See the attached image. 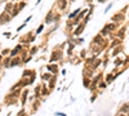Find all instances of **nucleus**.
<instances>
[{"label":"nucleus","mask_w":129,"mask_h":116,"mask_svg":"<svg viewBox=\"0 0 129 116\" xmlns=\"http://www.w3.org/2000/svg\"><path fill=\"white\" fill-rule=\"evenodd\" d=\"M63 58V50L62 49H58V48H54L52 50V54L49 57V63H57V61H62Z\"/></svg>","instance_id":"1"},{"label":"nucleus","mask_w":129,"mask_h":116,"mask_svg":"<svg viewBox=\"0 0 129 116\" xmlns=\"http://www.w3.org/2000/svg\"><path fill=\"white\" fill-rule=\"evenodd\" d=\"M92 44H96V45H98V47H101L102 49H106L107 48V45H108V39H105V37H102L100 34L98 35H96L93 37V41H92Z\"/></svg>","instance_id":"2"},{"label":"nucleus","mask_w":129,"mask_h":116,"mask_svg":"<svg viewBox=\"0 0 129 116\" xmlns=\"http://www.w3.org/2000/svg\"><path fill=\"white\" fill-rule=\"evenodd\" d=\"M89 52H90V54H92V57H100V55L103 53V49H102L101 47L96 45V44H92V43H90Z\"/></svg>","instance_id":"3"},{"label":"nucleus","mask_w":129,"mask_h":116,"mask_svg":"<svg viewBox=\"0 0 129 116\" xmlns=\"http://www.w3.org/2000/svg\"><path fill=\"white\" fill-rule=\"evenodd\" d=\"M22 49H25V45L23 44H18V45H16L13 48V49H10V53H9V57L13 58V57H17V55L21 54Z\"/></svg>","instance_id":"4"},{"label":"nucleus","mask_w":129,"mask_h":116,"mask_svg":"<svg viewBox=\"0 0 129 116\" xmlns=\"http://www.w3.org/2000/svg\"><path fill=\"white\" fill-rule=\"evenodd\" d=\"M85 26H86L85 23H83V22H80V23H79V25L76 26V27L74 28V31H72V36H74V37H79V36H80L83 32H84Z\"/></svg>","instance_id":"5"},{"label":"nucleus","mask_w":129,"mask_h":116,"mask_svg":"<svg viewBox=\"0 0 129 116\" xmlns=\"http://www.w3.org/2000/svg\"><path fill=\"white\" fill-rule=\"evenodd\" d=\"M125 20V14H121L120 12H117V13H115L114 16L111 17V22H114V23H121Z\"/></svg>","instance_id":"6"},{"label":"nucleus","mask_w":129,"mask_h":116,"mask_svg":"<svg viewBox=\"0 0 129 116\" xmlns=\"http://www.w3.org/2000/svg\"><path fill=\"white\" fill-rule=\"evenodd\" d=\"M47 71L50 72L52 75H58V71H59V67L57 63H48L47 65Z\"/></svg>","instance_id":"7"},{"label":"nucleus","mask_w":129,"mask_h":116,"mask_svg":"<svg viewBox=\"0 0 129 116\" xmlns=\"http://www.w3.org/2000/svg\"><path fill=\"white\" fill-rule=\"evenodd\" d=\"M12 21V17H10L9 13L7 12H3L0 14V25H5V23H9V22Z\"/></svg>","instance_id":"8"},{"label":"nucleus","mask_w":129,"mask_h":116,"mask_svg":"<svg viewBox=\"0 0 129 116\" xmlns=\"http://www.w3.org/2000/svg\"><path fill=\"white\" fill-rule=\"evenodd\" d=\"M29 89L26 88V89H22V92H21V96H20V101H21V104H22V107H25V104H26V101H27L29 98Z\"/></svg>","instance_id":"9"},{"label":"nucleus","mask_w":129,"mask_h":116,"mask_svg":"<svg viewBox=\"0 0 129 116\" xmlns=\"http://www.w3.org/2000/svg\"><path fill=\"white\" fill-rule=\"evenodd\" d=\"M94 75H96V71L90 70L89 67H84V68H83V77H88V79L92 80V77Z\"/></svg>","instance_id":"10"},{"label":"nucleus","mask_w":129,"mask_h":116,"mask_svg":"<svg viewBox=\"0 0 129 116\" xmlns=\"http://www.w3.org/2000/svg\"><path fill=\"white\" fill-rule=\"evenodd\" d=\"M105 28L107 30L110 34H112V32L117 31V28H119V25H117V23H114V22H110V23L105 25Z\"/></svg>","instance_id":"11"},{"label":"nucleus","mask_w":129,"mask_h":116,"mask_svg":"<svg viewBox=\"0 0 129 116\" xmlns=\"http://www.w3.org/2000/svg\"><path fill=\"white\" fill-rule=\"evenodd\" d=\"M53 17H54V10L50 9V10L48 12V14L45 16L44 23H45V25H52V23H53Z\"/></svg>","instance_id":"12"},{"label":"nucleus","mask_w":129,"mask_h":116,"mask_svg":"<svg viewBox=\"0 0 129 116\" xmlns=\"http://www.w3.org/2000/svg\"><path fill=\"white\" fill-rule=\"evenodd\" d=\"M49 94H50V90L48 89L47 84H45V83H41V92H40V97H41V98H44V97H48Z\"/></svg>","instance_id":"13"},{"label":"nucleus","mask_w":129,"mask_h":116,"mask_svg":"<svg viewBox=\"0 0 129 116\" xmlns=\"http://www.w3.org/2000/svg\"><path fill=\"white\" fill-rule=\"evenodd\" d=\"M40 104H41V101L40 99H35L34 102H31V112H30V114H35V112L39 110Z\"/></svg>","instance_id":"14"},{"label":"nucleus","mask_w":129,"mask_h":116,"mask_svg":"<svg viewBox=\"0 0 129 116\" xmlns=\"http://www.w3.org/2000/svg\"><path fill=\"white\" fill-rule=\"evenodd\" d=\"M21 65H23V63H22V58L20 55L13 57L12 61H10V67H17V66H21Z\"/></svg>","instance_id":"15"},{"label":"nucleus","mask_w":129,"mask_h":116,"mask_svg":"<svg viewBox=\"0 0 129 116\" xmlns=\"http://www.w3.org/2000/svg\"><path fill=\"white\" fill-rule=\"evenodd\" d=\"M125 32H127V27H121V28H119V30L116 31V34H115L116 39L123 40L124 37H125Z\"/></svg>","instance_id":"16"},{"label":"nucleus","mask_w":129,"mask_h":116,"mask_svg":"<svg viewBox=\"0 0 129 116\" xmlns=\"http://www.w3.org/2000/svg\"><path fill=\"white\" fill-rule=\"evenodd\" d=\"M124 52V47H123V44L121 45H119V47H116V48H114L112 49V52H111V57H117L120 53H123Z\"/></svg>","instance_id":"17"},{"label":"nucleus","mask_w":129,"mask_h":116,"mask_svg":"<svg viewBox=\"0 0 129 116\" xmlns=\"http://www.w3.org/2000/svg\"><path fill=\"white\" fill-rule=\"evenodd\" d=\"M56 84H57V75H53V76H52V79L48 81V89L52 92L53 89L56 88Z\"/></svg>","instance_id":"18"},{"label":"nucleus","mask_w":129,"mask_h":116,"mask_svg":"<svg viewBox=\"0 0 129 116\" xmlns=\"http://www.w3.org/2000/svg\"><path fill=\"white\" fill-rule=\"evenodd\" d=\"M123 44V40H119V39H112L111 40V43H110V45H108V48L110 49H114V48H116V47H119V45H121Z\"/></svg>","instance_id":"19"},{"label":"nucleus","mask_w":129,"mask_h":116,"mask_svg":"<svg viewBox=\"0 0 129 116\" xmlns=\"http://www.w3.org/2000/svg\"><path fill=\"white\" fill-rule=\"evenodd\" d=\"M34 75H36L35 70H25L23 72H22V77H25V79H30L31 76Z\"/></svg>","instance_id":"20"},{"label":"nucleus","mask_w":129,"mask_h":116,"mask_svg":"<svg viewBox=\"0 0 129 116\" xmlns=\"http://www.w3.org/2000/svg\"><path fill=\"white\" fill-rule=\"evenodd\" d=\"M128 112H129V102H125L119 107V114H128Z\"/></svg>","instance_id":"21"},{"label":"nucleus","mask_w":129,"mask_h":116,"mask_svg":"<svg viewBox=\"0 0 129 116\" xmlns=\"http://www.w3.org/2000/svg\"><path fill=\"white\" fill-rule=\"evenodd\" d=\"M114 80H115V79H114V74L111 72V71H110L108 74H106V76H105V80H103V81L108 85V84L114 83Z\"/></svg>","instance_id":"22"},{"label":"nucleus","mask_w":129,"mask_h":116,"mask_svg":"<svg viewBox=\"0 0 129 116\" xmlns=\"http://www.w3.org/2000/svg\"><path fill=\"white\" fill-rule=\"evenodd\" d=\"M57 7L59 10H64L67 8V0H57Z\"/></svg>","instance_id":"23"},{"label":"nucleus","mask_w":129,"mask_h":116,"mask_svg":"<svg viewBox=\"0 0 129 116\" xmlns=\"http://www.w3.org/2000/svg\"><path fill=\"white\" fill-rule=\"evenodd\" d=\"M10 61H12V58L9 57H5V58H3V61H1V66L4 67V68H10Z\"/></svg>","instance_id":"24"},{"label":"nucleus","mask_w":129,"mask_h":116,"mask_svg":"<svg viewBox=\"0 0 129 116\" xmlns=\"http://www.w3.org/2000/svg\"><path fill=\"white\" fill-rule=\"evenodd\" d=\"M40 92H41V84H37L35 87V90H34V97H35V99H41Z\"/></svg>","instance_id":"25"},{"label":"nucleus","mask_w":129,"mask_h":116,"mask_svg":"<svg viewBox=\"0 0 129 116\" xmlns=\"http://www.w3.org/2000/svg\"><path fill=\"white\" fill-rule=\"evenodd\" d=\"M52 76H53V75L47 71V72H43V74H41V80H43V83H48V81L52 79Z\"/></svg>","instance_id":"26"},{"label":"nucleus","mask_w":129,"mask_h":116,"mask_svg":"<svg viewBox=\"0 0 129 116\" xmlns=\"http://www.w3.org/2000/svg\"><path fill=\"white\" fill-rule=\"evenodd\" d=\"M81 9H83V8H78V9H75L74 12H71V13L69 14V16H67V18H69V20H74V18L76 17L79 13H80V10H81Z\"/></svg>","instance_id":"27"},{"label":"nucleus","mask_w":129,"mask_h":116,"mask_svg":"<svg viewBox=\"0 0 129 116\" xmlns=\"http://www.w3.org/2000/svg\"><path fill=\"white\" fill-rule=\"evenodd\" d=\"M114 65L117 68L119 66H124V59L120 58V57H115V61H114Z\"/></svg>","instance_id":"28"},{"label":"nucleus","mask_w":129,"mask_h":116,"mask_svg":"<svg viewBox=\"0 0 129 116\" xmlns=\"http://www.w3.org/2000/svg\"><path fill=\"white\" fill-rule=\"evenodd\" d=\"M74 28H75V26L72 25V22H71V20H67V22H66V30H67L69 32L72 34Z\"/></svg>","instance_id":"29"},{"label":"nucleus","mask_w":129,"mask_h":116,"mask_svg":"<svg viewBox=\"0 0 129 116\" xmlns=\"http://www.w3.org/2000/svg\"><path fill=\"white\" fill-rule=\"evenodd\" d=\"M72 40V43L75 44V45H81V44H84V39L83 37H74V39H71Z\"/></svg>","instance_id":"30"},{"label":"nucleus","mask_w":129,"mask_h":116,"mask_svg":"<svg viewBox=\"0 0 129 116\" xmlns=\"http://www.w3.org/2000/svg\"><path fill=\"white\" fill-rule=\"evenodd\" d=\"M90 83H92V80H90V79H88V77H83V87H84V88L89 89Z\"/></svg>","instance_id":"31"},{"label":"nucleus","mask_w":129,"mask_h":116,"mask_svg":"<svg viewBox=\"0 0 129 116\" xmlns=\"http://www.w3.org/2000/svg\"><path fill=\"white\" fill-rule=\"evenodd\" d=\"M39 49H40V47H32L31 49L29 50V54H30V55H32V57H34V55H35V54L37 53V52H39Z\"/></svg>","instance_id":"32"},{"label":"nucleus","mask_w":129,"mask_h":116,"mask_svg":"<svg viewBox=\"0 0 129 116\" xmlns=\"http://www.w3.org/2000/svg\"><path fill=\"white\" fill-rule=\"evenodd\" d=\"M13 5H14L13 3H8V4L5 5V10H4V12H7V13L10 14V12L13 10Z\"/></svg>","instance_id":"33"},{"label":"nucleus","mask_w":129,"mask_h":116,"mask_svg":"<svg viewBox=\"0 0 129 116\" xmlns=\"http://www.w3.org/2000/svg\"><path fill=\"white\" fill-rule=\"evenodd\" d=\"M86 54H88V50H86V49H83V50L80 52V54H79V58H80V59H85V58H86Z\"/></svg>","instance_id":"34"},{"label":"nucleus","mask_w":129,"mask_h":116,"mask_svg":"<svg viewBox=\"0 0 129 116\" xmlns=\"http://www.w3.org/2000/svg\"><path fill=\"white\" fill-rule=\"evenodd\" d=\"M9 53H10V49H9V48H5V49L1 50V54H0V55H1V57H8Z\"/></svg>","instance_id":"35"},{"label":"nucleus","mask_w":129,"mask_h":116,"mask_svg":"<svg viewBox=\"0 0 129 116\" xmlns=\"http://www.w3.org/2000/svg\"><path fill=\"white\" fill-rule=\"evenodd\" d=\"M43 31H44V23H41V25L39 26V27H37V30H36V31L34 32V34H35V35H40V34L43 32Z\"/></svg>","instance_id":"36"},{"label":"nucleus","mask_w":129,"mask_h":116,"mask_svg":"<svg viewBox=\"0 0 129 116\" xmlns=\"http://www.w3.org/2000/svg\"><path fill=\"white\" fill-rule=\"evenodd\" d=\"M106 87H107V84H106V83H105L103 80H101L100 83L97 84V89H105Z\"/></svg>","instance_id":"37"},{"label":"nucleus","mask_w":129,"mask_h":116,"mask_svg":"<svg viewBox=\"0 0 129 116\" xmlns=\"http://www.w3.org/2000/svg\"><path fill=\"white\" fill-rule=\"evenodd\" d=\"M16 116H29V114H27V112H26L25 107H22V108H21V111L18 112V114H17Z\"/></svg>","instance_id":"38"},{"label":"nucleus","mask_w":129,"mask_h":116,"mask_svg":"<svg viewBox=\"0 0 129 116\" xmlns=\"http://www.w3.org/2000/svg\"><path fill=\"white\" fill-rule=\"evenodd\" d=\"M112 7H114V3H112V1H111V3H108V5H107V7H106V8H105V10H103V13H105V14H106V13H108V10H110V9H111V8H112Z\"/></svg>","instance_id":"39"},{"label":"nucleus","mask_w":129,"mask_h":116,"mask_svg":"<svg viewBox=\"0 0 129 116\" xmlns=\"http://www.w3.org/2000/svg\"><path fill=\"white\" fill-rule=\"evenodd\" d=\"M31 59H32V55H29V57H26L25 59H22V63H23V65H27L29 62H31Z\"/></svg>","instance_id":"40"},{"label":"nucleus","mask_w":129,"mask_h":116,"mask_svg":"<svg viewBox=\"0 0 129 116\" xmlns=\"http://www.w3.org/2000/svg\"><path fill=\"white\" fill-rule=\"evenodd\" d=\"M35 80H36V75H34V76H31V77L29 79V85L34 84V83H35Z\"/></svg>","instance_id":"41"},{"label":"nucleus","mask_w":129,"mask_h":116,"mask_svg":"<svg viewBox=\"0 0 129 116\" xmlns=\"http://www.w3.org/2000/svg\"><path fill=\"white\" fill-rule=\"evenodd\" d=\"M26 7V1H21L20 4H18V8H20V10H22Z\"/></svg>","instance_id":"42"},{"label":"nucleus","mask_w":129,"mask_h":116,"mask_svg":"<svg viewBox=\"0 0 129 116\" xmlns=\"http://www.w3.org/2000/svg\"><path fill=\"white\" fill-rule=\"evenodd\" d=\"M25 27H26V23H25V22H23V23H22V25L20 26V27H18V28L16 30V31H17V32H20V31H21V30H23Z\"/></svg>","instance_id":"43"},{"label":"nucleus","mask_w":129,"mask_h":116,"mask_svg":"<svg viewBox=\"0 0 129 116\" xmlns=\"http://www.w3.org/2000/svg\"><path fill=\"white\" fill-rule=\"evenodd\" d=\"M128 65H129V55L124 58V66H125V67H128Z\"/></svg>","instance_id":"44"},{"label":"nucleus","mask_w":129,"mask_h":116,"mask_svg":"<svg viewBox=\"0 0 129 116\" xmlns=\"http://www.w3.org/2000/svg\"><path fill=\"white\" fill-rule=\"evenodd\" d=\"M96 98H97V93H94V94L92 96V97H90V102H94V101H96Z\"/></svg>","instance_id":"45"},{"label":"nucleus","mask_w":129,"mask_h":116,"mask_svg":"<svg viewBox=\"0 0 129 116\" xmlns=\"http://www.w3.org/2000/svg\"><path fill=\"white\" fill-rule=\"evenodd\" d=\"M31 20H32V16H29V17H27V18H26V20H25V23L27 25V23H29V22L31 21Z\"/></svg>","instance_id":"46"},{"label":"nucleus","mask_w":129,"mask_h":116,"mask_svg":"<svg viewBox=\"0 0 129 116\" xmlns=\"http://www.w3.org/2000/svg\"><path fill=\"white\" fill-rule=\"evenodd\" d=\"M54 115H56V116H67L66 114H64V112H56Z\"/></svg>","instance_id":"47"},{"label":"nucleus","mask_w":129,"mask_h":116,"mask_svg":"<svg viewBox=\"0 0 129 116\" xmlns=\"http://www.w3.org/2000/svg\"><path fill=\"white\" fill-rule=\"evenodd\" d=\"M29 101H30V103H31V102H34V101H35V97H34V96L29 97Z\"/></svg>","instance_id":"48"},{"label":"nucleus","mask_w":129,"mask_h":116,"mask_svg":"<svg viewBox=\"0 0 129 116\" xmlns=\"http://www.w3.org/2000/svg\"><path fill=\"white\" fill-rule=\"evenodd\" d=\"M3 35H4L5 37H10V32H4Z\"/></svg>","instance_id":"49"},{"label":"nucleus","mask_w":129,"mask_h":116,"mask_svg":"<svg viewBox=\"0 0 129 116\" xmlns=\"http://www.w3.org/2000/svg\"><path fill=\"white\" fill-rule=\"evenodd\" d=\"M61 74H62L63 76H64V75H66V70H61Z\"/></svg>","instance_id":"50"},{"label":"nucleus","mask_w":129,"mask_h":116,"mask_svg":"<svg viewBox=\"0 0 129 116\" xmlns=\"http://www.w3.org/2000/svg\"><path fill=\"white\" fill-rule=\"evenodd\" d=\"M40 3H41V0H36V5H39Z\"/></svg>","instance_id":"51"},{"label":"nucleus","mask_w":129,"mask_h":116,"mask_svg":"<svg viewBox=\"0 0 129 116\" xmlns=\"http://www.w3.org/2000/svg\"><path fill=\"white\" fill-rule=\"evenodd\" d=\"M116 116H127V115H125V114H117Z\"/></svg>","instance_id":"52"},{"label":"nucleus","mask_w":129,"mask_h":116,"mask_svg":"<svg viewBox=\"0 0 129 116\" xmlns=\"http://www.w3.org/2000/svg\"><path fill=\"white\" fill-rule=\"evenodd\" d=\"M97 1H98V3H105L106 0H97Z\"/></svg>","instance_id":"53"},{"label":"nucleus","mask_w":129,"mask_h":116,"mask_svg":"<svg viewBox=\"0 0 129 116\" xmlns=\"http://www.w3.org/2000/svg\"><path fill=\"white\" fill-rule=\"evenodd\" d=\"M92 1H93V0H86V3H89V4H90Z\"/></svg>","instance_id":"54"},{"label":"nucleus","mask_w":129,"mask_h":116,"mask_svg":"<svg viewBox=\"0 0 129 116\" xmlns=\"http://www.w3.org/2000/svg\"><path fill=\"white\" fill-rule=\"evenodd\" d=\"M4 1H7V0H0V3H4Z\"/></svg>","instance_id":"55"},{"label":"nucleus","mask_w":129,"mask_h":116,"mask_svg":"<svg viewBox=\"0 0 129 116\" xmlns=\"http://www.w3.org/2000/svg\"><path fill=\"white\" fill-rule=\"evenodd\" d=\"M125 115H127V116H129V112H128V114H125Z\"/></svg>","instance_id":"56"},{"label":"nucleus","mask_w":129,"mask_h":116,"mask_svg":"<svg viewBox=\"0 0 129 116\" xmlns=\"http://www.w3.org/2000/svg\"><path fill=\"white\" fill-rule=\"evenodd\" d=\"M23 1H26V0H23Z\"/></svg>","instance_id":"57"},{"label":"nucleus","mask_w":129,"mask_h":116,"mask_svg":"<svg viewBox=\"0 0 129 116\" xmlns=\"http://www.w3.org/2000/svg\"><path fill=\"white\" fill-rule=\"evenodd\" d=\"M128 81H129V80H128Z\"/></svg>","instance_id":"58"}]
</instances>
